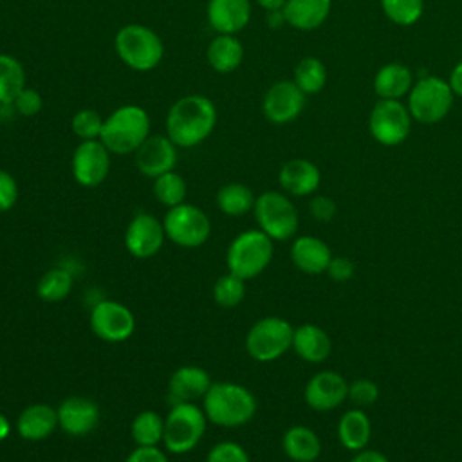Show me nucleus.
Segmentation results:
<instances>
[{
  "label": "nucleus",
  "instance_id": "nucleus-1",
  "mask_svg": "<svg viewBox=\"0 0 462 462\" xmlns=\"http://www.w3.org/2000/svg\"><path fill=\"white\" fill-rule=\"evenodd\" d=\"M217 125V106L202 94L177 99L166 116V135L177 148H193L206 141Z\"/></svg>",
  "mask_w": 462,
  "mask_h": 462
},
{
  "label": "nucleus",
  "instance_id": "nucleus-2",
  "mask_svg": "<svg viewBox=\"0 0 462 462\" xmlns=\"http://www.w3.org/2000/svg\"><path fill=\"white\" fill-rule=\"evenodd\" d=\"M202 410L215 426L238 428L247 424L256 413V399L251 390L238 383H211L202 397Z\"/></svg>",
  "mask_w": 462,
  "mask_h": 462
},
{
  "label": "nucleus",
  "instance_id": "nucleus-3",
  "mask_svg": "<svg viewBox=\"0 0 462 462\" xmlns=\"http://www.w3.org/2000/svg\"><path fill=\"white\" fill-rule=\"evenodd\" d=\"M150 116L139 105H123L116 108L103 123L99 141L110 153L128 155L150 137Z\"/></svg>",
  "mask_w": 462,
  "mask_h": 462
},
{
  "label": "nucleus",
  "instance_id": "nucleus-4",
  "mask_svg": "<svg viewBox=\"0 0 462 462\" xmlns=\"http://www.w3.org/2000/svg\"><path fill=\"white\" fill-rule=\"evenodd\" d=\"M114 47L119 60L137 72L155 69L164 58V43L161 36L143 23L123 25L116 32Z\"/></svg>",
  "mask_w": 462,
  "mask_h": 462
},
{
  "label": "nucleus",
  "instance_id": "nucleus-5",
  "mask_svg": "<svg viewBox=\"0 0 462 462\" xmlns=\"http://www.w3.org/2000/svg\"><path fill=\"white\" fill-rule=\"evenodd\" d=\"M273 240L262 229L238 233L226 253L227 271L242 280L256 278L273 260Z\"/></svg>",
  "mask_w": 462,
  "mask_h": 462
},
{
  "label": "nucleus",
  "instance_id": "nucleus-6",
  "mask_svg": "<svg viewBox=\"0 0 462 462\" xmlns=\"http://www.w3.org/2000/svg\"><path fill=\"white\" fill-rule=\"evenodd\" d=\"M208 417L195 402H175L164 417L162 444L170 453L191 451L206 433Z\"/></svg>",
  "mask_w": 462,
  "mask_h": 462
},
{
  "label": "nucleus",
  "instance_id": "nucleus-7",
  "mask_svg": "<svg viewBox=\"0 0 462 462\" xmlns=\"http://www.w3.org/2000/svg\"><path fill=\"white\" fill-rule=\"evenodd\" d=\"M453 97L455 94L446 79L439 76H424L413 83L406 106L411 119L424 125H433L449 114Z\"/></svg>",
  "mask_w": 462,
  "mask_h": 462
},
{
  "label": "nucleus",
  "instance_id": "nucleus-8",
  "mask_svg": "<svg viewBox=\"0 0 462 462\" xmlns=\"http://www.w3.org/2000/svg\"><path fill=\"white\" fill-rule=\"evenodd\" d=\"M258 229L273 242H285L298 231V211L291 199L280 191H263L253 208Z\"/></svg>",
  "mask_w": 462,
  "mask_h": 462
},
{
  "label": "nucleus",
  "instance_id": "nucleus-9",
  "mask_svg": "<svg viewBox=\"0 0 462 462\" xmlns=\"http://www.w3.org/2000/svg\"><path fill=\"white\" fill-rule=\"evenodd\" d=\"M294 327L278 316L258 319L245 336V350L249 357L260 363H269L282 357L292 348Z\"/></svg>",
  "mask_w": 462,
  "mask_h": 462
},
{
  "label": "nucleus",
  "instance_id": "nucleus-10",
  "mask_svg": "<svg viewBox=\"0 0 462 462\" xmlns=\"http://www.w3.org/2000/svg\"><path fill=\"white\" fill-rule=\"evenodd\" d=\"M166 238L180 247H199L208 242L211 235L209 217L193 204L182 202L166 211L162 218Z\"/></svg>",
  "mask_w": 462,
  "mask_h": 462
},
{
  "label": "nucleus",
  "instance_id": "nucleus-11",
  "mask_svg": "<svg viewBox=\"0 0 462 462\" xmlns=\"http://www.w3.org/2000/svg\"><path fill=\"white\" fill-rule=\"evenodd\" d=\"M411 114L401 99H379L368 117L370 135L383 146L404 143L411 130Z\"/></svg>",
  "mask_w": 462,
  "mask_h": 462
},
{
  "label": "nucleus",
  "instance_id": "nucleus-12",
  "mask_svg": "<svg viewBox=\"0 0 462 462\" xmlns=\"http://www.w3.org/2000/svg\"><path fill=\"white\" fill-rule=\"evenodd\" d=\"M90 328L106 343H123L135 330V316L119 301L101 300L90 310Z\"/></svg>",
  "mask_w": 462,
  "mask_h": 462
},
{
  "label": "nucleus",
  "instance_id": "nucleus-13",
  "mask_svg": "<svg viewBox=\"0 0 462 462\" xmlns=\"http://www.w3.org/2000/svg\"><path fill=\"white\" fill-rule=\"evenodd\" d=\"M72 177L83 188L99 186L110 171V152L99 141H79L72 153Z\"/></svg>",
  "mask_w": 462,
  "mask_h": 462
},
{
  "label": "nucleus",
  "instance_id": "nucleus-14",
  "mask_svg": "<svg viewBox=\"0 0 462 462\" xmlns=\"http://www.w3.org/2000/svg\"><path fill=\"white\" fill-rule=\"evenodd\" d=\"M305 108V94L292 79H280L273 83L262 101V112L267 121L274 125H287L294 121Z\"/></svg>",
  "mask_w": 462,
  "mask_h": 462
},
{
  "label": "nucleus",
  "instance_id": "nucleus-15",
  "mask_svg": "<svg viewBox=\"0 0 462 462\" xmlns=\"http://www.w3.org/2000/svg\"><path fill=\"white\" fill-rule=\"evenodd\" d=\"M166 240L162 220L150 213H137L126 226L125 247L135 258L155 256Z\"/></svg>",
  "mask_w": 462,
  "mask_h": 462
},
{
  "label": "nucleus",
  "instance_id": "nucleus-16",
  "mask_svg": "<svg viewBox=\"0 0 462 462\" xmlns=\"http://www.w3.org/2000/svg\"><path fill=\"white\" fill-rule=\"evenodd\" d=\"M348 397V383L341 374L321 370L314 374L303 390V399L314 411H330L343 404Z\"/></svg>",
  "mask_w": 462,
  "mask_h": 462
},
{
  "label": "nucleus",
  "instance_id": "nucleus-17",
  "mask_svg": "<svg viewBox=\"0 0 462 462\" xmlns=\"http://www.w3.org/2000/svg\"><path fill=\"white\" fill-rule=\"evenodd\" d=\"M177 164V146L168 135H150L135 152L137 170L150 179L171 171Z\"/></svg>",
  "mask_w": 462,
  "mask_h": 462
},
{
  "label": "nucleus",
  "instance_id": "nucleus-18",
  "mask_svg": "<svg viewBox=\"0 0 462 462\" xmlns=\"http://www.w3.org/2000/svg\"><path fill=\"white\" fill-rule=\"evenodd\" d=\"M58 428L72 437L90 433L99 422V408L88 397H67L58 408Z\"/></svg>",
  "mask_w": 462,
  "mask_h": 462
},
{
  "label": "nucleus",
  "instance_id": "nucleus-19",
  "mask_svg": "<svg viewBox=\"0 0 462 462\" xmlns=\"http://www.w3.org/2000/svg\"><path fill=\"white\" fill-rule=\"evenodd\" d=\"M206 14L217 34H236L251 20V0H208Z\"/></svg>",
  "mask_w": 462,
  "mask_h": 462
},
{
  "label": "nucleus",
  "instance_id": "nucleus-20",
  "mask_svg": "<svg viewBox=\"0 0 462 462\" xmlns=\"http://www.w3.org/2000/svg\"><path fill=\"white\" fill-rule=\"evenodd\" d=\"M278 182L285 193L307 197L319 188L321 173L318 166L307 159H291L280 168Z\"/></svg>",
  "mask_w": 462,
  "mask_h": 462
},
{
  "label": "nucleus",
  "instance_id": "nucleus-21",
  "mask_svg": "<svg viewBox=\"0 0 462 462\" xmlns=\"http://www.w3.org/2000/svg\"><path fill=\"white\" fill-rule=\"evenodd\" d=\"M291 260L305 274H321L327 273L332 260V251L321 238L303 235L292 242Z\"/></svg>",
  "mask_w": 462,
  "mask_h": 462
},
{
  "label": "nucleus",
  "instance_id": "nucleus-22",
  "mask_svg": "<svg viewBox=\"0 0 462 462\" xmlns=\"http://www.w3.org/2000/svg\"><path fill=\"white\" fill-rule=\"evenodd\" d=\"M14 426L18 435L23 440H29V442L45 440L58 428V411L56 408L43 402L31 404L22 410Z\"/></svg>",
  "mask_w": 462,
  "mask_h": 462
},
{
  "label": "nucleus",
  "instance_id": "nucleus-23",
  "mask_svg": "<svg viewBox=\"0 0 462 462\" xmlns=\"http://www.w3.org/2000/svg\"><path fill=\"white\" fill-rule=\"evenodd\" d=\"M211 386L209 374L195 365H186L177 368L168 383L170 397L175 402H195L202 399Z\"/></svg>",
  "mask_w": 462,
  "mask_h": 462
},
{
  "label": "nucleus",
  "instance_id": "nucleus-24",
  "mask_svg": "<svg viewBox=\"0 0 462 462\" xmlns=\"http://www.w3.org/2000/svg\"><path fill=\"white\" fill-rule=\"evenodd\" d=\"M292 348L307 363H323L332 352V341L321 327L303 323L294 328Z\"/></svg>",
  "mask_w": 462,
  "mask_h": 462
},
{
  "label": "nucleus",
  "instance_id": "nucleus-25",
  "mask_svg": "<svg viewBox=\"0 0 462 462\" xmlns=\"http://www.w3.org/2000/svg\"><path fill=\"white\" fill-rule=\"evenodd\" d=\"M332 0H287L283 5L285 22L298 31H314L328 18Z\"/></svg>",
  "mask_w": 462,
  "mask_h": 462
},
{
  "label": "nucleus",
  "instance_id": "nucleus-26",
  "mask_svg": "<svg viewBox=\"0 0 462 462\" xmlns=\"http://www.w3.org/2000/svg\"><path fill=\"white\" fill-rule=\"evenodd\" d=\"M411 87V70L402 63H386L374 78V92L379 99H402L410 94Z\"/></svg>",
  "mask_w": 462,
  "mask_h": 462
},
{
  "label": "nucleus",
  "instance_id": "nucleus-27",
  "mask_svg": "<svg viewBox=\"0 0 462 462\" xmlns=\"http://www.w3.org/2000/svg\"><path fill=\"white\" fill-rule=\"evenodd\" d=\"M209 67L218 74L236 70L244 60V47L235 34H217L206 51Z\"/></svg>",
  "mask_w": 462,
  "mask_h": 462
},
{
  "label": "nucleus",
  "instance_id": "nucleus-28",
  "mask_svg": "<svg viewBox=\"0 0 462 462\" xmlns=\"http://www.w3.org/2000/svg\"><path fill=\"white\" fill-rule=\"evenodd\" d=\"M282 448L294 462H314L321 453V440L310 428L296 424L283 433Z\"/></svg>",
  "mask_w": 462,
  "mask_h": 462
},
{
  "label": "nucleus",
  "instance_id": "nucleus-29",
  "mask_svg": "<svg viewBox=\"0 0 462 462\" xmlns=\"http://www.w3.org/2000/svg\"><path fill=\"white\" fill-rule=\"evenodd\" d=\"M372 435V424L365 411L354 408L341 415L337 422V439L343 448L350 451H361L368 444Z\"/></svg>",
  "mask_w": 462,
  "mask_h": 462
},
{
  "label": "nucleus",
  "instance_id": "nucleus-30",
  "mask_svg": "<svg viewBox=\"0 0 462 462\" xmlns=\"http://www.w3.org/2000/svg\"><path fill=\"white\" fill-rule=\"evenodd\" d=\"M256 197L253 189L242 182H229L224 184L217 191V206L224 215L229 217H242L253 211Z\"/></svg>",
  "mask_w": 462,
  "mask_h": 462
},
{
  "label": "nucleus",
  "instance_id": "nucleus-31",
  "mask_svg": "<svg viewBox=\"0 0 462 462\" xmlns=\"http://www.w3.org/2000/svg\"><path fill=\"white\" fill-rule=\"evenodd\" d=\"M25 88V70L11 54H0V105H13Z\"/></svg>",
  "mask_w": 462,
  "mask_h": 462
},
{
  "label": "nucleus",
  "instance_id": "nucleus-32",
  "mask_svg": "<svg viewBox=\"0 0 462 462\" xmlns=\"http://www.w3.org/2000/svg\"><path fill=\"white\" fill-rule=\"evenodd\" d=\"M130 435L135 446H159L164 437V417L153 410L137 413L132 420Z\"/></svg>",
  "mask_w": 462,
  "mask_h": 462
},
{
  "label": "nucleus",
  "instance_id": "nucleus-33",
  "mask_svg": "<svg viewBox=\"0 0 462 462\" xmlns=\"http://www.w3.org/2000/svg\"><path fill=\"white\" fill-rule=\"evenodd\" d=\"M72 274L65 267H54L42 274L36 283V294L49 303L65 300L72 291Z\"/></svg>",
  "mask_w": 462,
  "mask_h": 462
},
{
  "label": "nucleus",
  "instance_id": "nucleus-34",
  "mask_svg": "<svg viewBox=\"0 0 462 462\" xmlns=\"http://www.w3.org/2000/svg\"><path fill=\"white\" fill-rule=\"evenodd\" d=\"M292 81L298 85V88L305 96L307 94H318L327 83V69H325V65L319 58L305 56L294 67Z\"/></svg>",
  "mask_w": 462,
  "mask_h": 462
},
{
  "label": "nucleus",
  "instance_id": "nucleus-35",
  "mask_svg": "<svg viewBox=\"0 0 462 462\" xmlns=\"http://www.w3.org/2000/svg\"><path fill=\"white\" fill-rule=\"evenodd\" d=\"M186 182L182 175H179L175 170L153 179V195L168 209L182 204L186 199Z\"/></svg>",
  "mask_w": 462,
  "mask_h": 462
},
{
  "label": "nucleus",
  "instance_id": "nucleus-36",
  "mask_svg": "<svg viewBox=\"0 0 462 462\" xmlns=\"http://www.w3.org/2000/svg\"><path fill=\"white\" fill-rule=\"evenodd\" d=\"M244 296H245V280L238 278L229 271L227 274H222L217 278L213 285V298L220 307L224 309L236 307L244 300Z\"/></svg>",
  "mask_w": 462,
  "mask_h": 462
},
{
  "label": "nucleus",
  "instance_id": "nucleus-37",
  "mask_svg": "<svg viewBox=\"0 0 462 462\" xmlns=\"http://www.w3.org/2000/svg\"><path fill=\"white\" fill-rule=\"evenodd\" d=\"M383 13L397 25H413L424 11V0H381Z\"/></svg>",
  "mask_w": 462,
  "mask_h": 462
},
{
  "label": "nucleus",
  "instance_id": "nucleus-38",
  "mask_svg": "<svg viewBox=\"0 0 462 462\" xmlns=\"http://www.w3.org/2000/svg\"><path fill=\"white\" fill-rule=\"evenodd\" d=\"M103 123H105V119L101 117L99 112H96L92 108H83L72 116L70 128H72L74 135L79 137V141H92V139H99Z\"/></svg>",
  "mask_w": 462,
  "mask_h": 462
},
{
  "label": "nucleus",
  "instance_id": "nucleus-39",
  "mask_svg": "<svg viewBox=\"0 0 462 462\" xmlns=\"http://www.w3.org/2000/svg\"><path fill=\"white\" fill-rule=\"evenodd\" d=\"M206 462H251V460L247 451L240 444L233 440H222L209 449Z\"/></svg>",
  "mask_w": 462,
  "mask_h": 462
},
{
  "label": "nucleus",
  "instance_id": "nucleus-40",
  "mask_svg": "<svg viewBox=\"0 0 462 462\" xmlns=\"http://www.w3.org/2000/svg\"><path fill=\"white\" fill-rule=\"evenodd\" d=\"M379 388L370 379H356L348 384V399L357 406H370L377 401Z\"/></svg>",
  "mask_w": 462,
  "mask_h": 462
},
{
  "label": "nucleus",
  "instance_id": "nucleus-41",
  "mask_svg": "<svg viewBox=\"0 0 462 462\" xmlns=\"http://www.w3.org/2000/svg\"><path fill=\"white\" fill-rule=\"evenodd\" d=\"M11 106L14 108L16 114H20V116H23V117H32V116H36V114L42 110L43 99H42V96H40L38 90L25 87V88L14 97V101H13Z\"/></svg>",
  "mask_w": 462,
  "mask_h": 462
},
{
  "label": "nucleus",
  "instance_id": "nucleus-42",
  "mask_svg": "<svg viewBox=\"0 0 462 462\" xmlns=\"http://www.w3.org/2000/svg\"><path fill=\"white\" fill-rule=\"evenodd\" d=\"M18 200V184L16 179L5 171L0 170V213L9 211Z\"/></svg>",
  "mask_w": 462,
  "mask_h": 462
},
{
  "label": "nucleus",
  "instance_id": "nucleus-43",
  "mask_svg": "<svg viewBox=\"0 0 462 462\" xmlns=\"http://www.w3.org/2000/svg\"><path fill=\"white\" fill-rule=\"evenodd\" d=\"M309 211L314 220L328 222L336 215V202L327 195H316L309 204Z\"/></svg>",
  "mask_w": 462,
  "mask_h": 462
},
{
  "label": "nucleus",
  "instance_id": "nucleus-44",
  "mask_svg": "<svg viewBox=\"0 0 462 462\" xmlns=\"http://www.w3.org/2000/svg\"><path fill=\"white\" fill-rule=\"evenodd\" d=\"M354 273H356V265L346 256H332V260L327 267V274L337 283L348 282L354 276Z\"/></svg>",
  "mask_w": 462,
  "mask_h": 462
},
{
  "label": "nucleus",
  "instance_id": "nucleus-45",
  "mask_svg": "<svg viewBox=\"0 0 462 462\" xmlns=\"http://www.w3.org/2000/svg\"><path fill=\"white\" fill-rule=\"evenodd\" d=\"M125 462H168V457L159 446H135Z\"/></svg>",
  "mask_w": 462,
  "mask_h": 462
},
{
  "label": "nucleus",
  "instance_id": "nucleus-46",
  "mask_svg": "<svg viewBox=\"0 0 462 462\" xmlns=\"http://www.w3.org/2000/svg\"><path fill=\"white\" fill-rule=\"evenodd\" d=\"M350 462H388V458L381 451L361 449V451H357V455L352 457Z\"/></svg>",
  "mask_w": 462,
  "mask_h": 462
},
{
  "label": "nucleus",
  "instance_id": "nucleus-47",
  "mask_svg": "<svg viewBox=\"0 0 462 462\" xmlns=\"http://www.w3.org/2000/svg\"><path fill=\"white\" fill-rule=\"evenodd\" d=\"M448 83H449V87H451L453 94L462 97V61H458V63L453 67V70H451V74H449V81H448Z\"/></svg>",
  "mask_w": 462,
  "mask_h": 462
},
{
  "label": "nucleus",
  "instance_id": "nucleus-48",
  "mask_svg": "<svg viewBox=\"0 0 462 462\" xmlns=\"http://www.w3.org/2000/svg\"><path fill=\"white\" fill-rule=\"evenodd\" d=\"M256 4L269 13V11H282L287 0H256Z\"/></svg>",
  "mask_w": 462,
  "mask_h": 462
},
{
  "label": "nucleus",
  "instance_id": "nucleus-49",
  "mask_svg": "<svg viewBox=\"0 0 462 462\" xmlns=\"http://www.w3.org/2000/svg\"><path fill=\"white\" fill-rule=\"evenodd\" d=\"M267 23H269L273 29H278L282 23H287V22H285V16H283V11H269V13H267Z\"/></svg>",
  "mask_w": 462,
  "mask_h": 462
},
{
  "label": "nucleus",
  "instance_id": "nucleus-50",
  "mask_svg": "<svg viewBox=\"0 0 462 462\" xmlns=\"http://www.w3.org/2000/svg\"><path fill=\"white\" fill-rule=\"evenodd\" d=\"M9 433H11V422H9V419L0 411V442L5 440V439L9 437Z\"/></svg>",
  "mask_w": 462,
  "mask_h": 462
}]
</instances>
